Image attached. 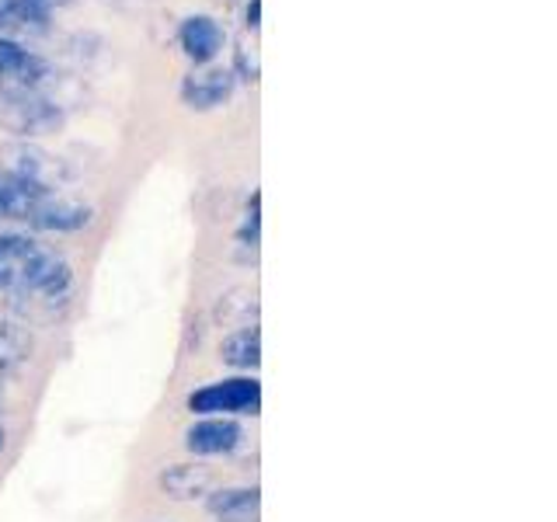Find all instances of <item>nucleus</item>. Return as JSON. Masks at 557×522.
Masks as SVG:
<instances>
[{
	"label": "nucleus",
	"mask_w": 557,
	"mask_h": 522,
	"mask_svg": "<svg viewBox=\"0 0 557 522\" xmlns=\"http://www.w3.org/2000/svg\"><path fill=\"white\" fill-rule=\"evenodd\" d=\"M220 522H258L255 515H244V519H220Z\"/></svg>",
	"instance_id": "16"
},
{
	"label": "nucleus",
	"mask_w": 557,
	"mask_h": 522,
	"mask_svg": "<svg viewBox=\"0 0 557 522\" xmlns=\"http://www.w3.org/2000/svg\"><path fill=\"white\" fill-rule=\"evenodd\" d=\"M216 474L213 467L206 463H171L168 470H161V492L174 501H191V498H202L209 495V487H213Z\"/></svg>",
	"instance_id": "7"
},
{
	"label": "nucleus",
	"mask_w": 557,
	"mask_h": 522,
	"mask_svg": "<svg viewBox=\"0 0 557 522\" xmlns=\"http://www.w3.org/2000/svg\"><path fill=\"white\" fill-rule=\"evenodd\" d=\"M87 223H91V209L81 202H66L57 191H52L46 202H39V209H35L28 220V226L49 231V234H74V231H84Z\"/></svg>",
	"instance_id": "8"
},
{
	"label": "nucleus",
	"mask_w": 557,
	"mask_h": 522,
	"mask_svg": "<svg viewBox=\"0 0 557 522\" xmlns=\"http://www.w3.org/2000/svg\"><path fill=\"white\" fill-rule=\"evenodd\" d=\"M188 411L199 418H231V414H258L261 408V383L255 376H231L206 383L188 394Z\"/></svg>",
	"instance_id": "1"
},
{
	"label": "nucleus",
	"mask_w": 557,
	"mask_h": 522,
	"mask_svg": "<svg viewBox=\"0 0 557 522\" xmlns=\"http://www.w3.org/2000/svg\"><path fill=\"white\" fill-rule=\"evenodd\" d=\"M17 275H22L25 293H39L46 300H63L70 286H74V272H70V265L60 254H52L46 248H39L28 261H22V265H17Z\"/></svg>",
	"instance_id": "2"
},
{
	"label": "nucleus",
	"mask_w": 557,
	"mask_h": 522,
	"mask_svg": "<svg viewBox=\"0 0 557 522\" xmlns=\"http://www.w3.org/2000/svg\"><path fill=\"white\" fill-rule=\"evenodd\" d=\"M220 359L226 365H234V370H240V373L258 370V362H261V331L255 324L251 327H237L234 335L223 338Z\"/></svg>",
	"instance_id": "11"
},
{
	"label": "nucleus",
	"mask_w": 557,
	"mask_h": 522,
	"mask_svg": "<svg viewBox=\"0 0 557 522\" xmlns=\"http://www.w3.org/2000/svg\"><path fill=\"white\" fill-rule=\"evenodd\" d=\"M4 446H8V432L0 428V452H4Z\"/></svg>",
	"instance_id": "17"
},
{
	"label": "nucleus",
	"mask_w": 557,
	"mask_h": 522,
	"mask_svg": "<svg viewBox=\"0 0 557 522\" xmlns=\"http://www.w3.org/2000/svg\"><path fill=\"white\" fill-rule=\"evenodd\" d=\"M4 122L22 136H35V133H46L60 122V112L52 109L49 101L35 98V91H11L4 95Z\"/></svg>",
	"instance_id": "5"
},
{
	"label": "nucleus",
	"mask_w": 557,
	"mask_h": 522,
	"mask_svg": "<svg viewBox=\"0 0 557 522\" xmlns=\"http://www.w3.org/2000/svg\"><path fill=\"white\" fill-rule=\"evenodd\" d=\"M231 95H234L231 70H206V74L185 77V84H182V101L188 109H199V112L216 109V104H223Z\"/></svg>",
	"instance_id": "10"
},
{
	"label": "nucleus",
	"mask_w": 557,
	"mask_h": 522,
	"mask_svg": "<svg viewBox=\"0 0 557 522\" xmlns=\"http://www.w3.org/2000/svg\"><path fill=\"white\" fill-rule=\"evenodd\" d=\"M240 244H248V248H255V244H258V196L251 199L248 220H244V226H240Z\"/></svg>",
	"instance_id": "15"
},
{
	"label": "nucleus",
	"mask_w": 557,
	"mask_h": 522,
	"mask_svg": "<svg viewBox=\"0 0 557 522\" xmlns=\"http://www.w3.org/2000/svg\"><path fill=\"white\" fill-rule=\"evenodd\" d=\"M244 439V428L234 418H199L196 425L185 432V446L196 457H226Z\"/></svg>",
	"instance_id": "6"
},
{
	"label": "nucleus",
	"mask_w": 557,
	"mask_h": 522,
	"mask_svg": "<svg viewBox=\"0 0 557 522\" xmlns=\"http://www.w3.org/2000/svg\"><path fill=\"white\" fill-rule=\"evenodd\" d=\"M0 408H4V394H0Z\"/></svg>",
	"instance_id": "18"
},
{
	"label": "nucleus",
	"mask_w": 557,
	"mask_h": 522,
	"mask_svg": "<svg viewBox=\"0 0 557 522\" xmlns=\"http://www.w3.org/2000/svg\"><path fill=\"white\" fill-rule=\"evenodd\" d=\"M261 492L258 487H223L206 498V509L216 519H244V515H258Z\"/></svg>",
	"instance_id": "12"
},
{
	"label": "nucleus",
	"mask_w": 557,
	"mask_h": 522,
	"mask_svg": "<svg viewBox=\"0 0 557 522\" xmlns=\"http://www.w3.org/2000/svg\"><path fill=\"white\" fill-rule=\"evenodd\" d=\"M57 0H0V25L11 28H46Z\"/></svg>",
	"instance_id": "13"
},
{
	"label": "nucleus",
	"mask_w": 557,
	"mask_h": 522,
	"mask_svg": "<svg viewBox=\"0 0 557 522\" xmlns=\"http://www.w3.org/2000/svg\"><path fill=\"white\" fill-rule=\"evenodd\" d=\"M52 196L46 182H35L22 171H0V220L11 223H28L32 213Z\"/></svg>",
	"instance_id": "3"
},
{
	"label": "nucleus",
	"mask_w": 557,
	"mask_h": 522,
	"mask_svg": "<svg viewBox=\"0 0 557 522\" xmlns=\"http://www.w3.org/2000/svg\"><path fill=\"white\" fill-rule=\"evenodd\" d=\"M178 42H182L185 57L191 63H213L220 57V49H223V32H220V25L213 22V17L191 14L178 28Z\"/></svg>",
	"instance_id": "9"
},
{
	"label": "nucleus",
	"mask_w": 557,
	"mask_h": 522,
	"mask_svg": "<svg viewBox=\"0 0 557 522\" xmlns=\"http://www.w3.org/2000/svg\"><path fill=\"white\" fill-rule=\"evenodd\" d=\"M28 359V338L17 324L0 321V376H11Z\"/></svg>",
	"instance_id": "14"
},
{
	"label": "nucleus",
	"mask_w": 557,
	"mask_h": 522,
	"mask_svg": "<svg viewBox=\"0 0 557 522\" xmlns=\"http://www.w3.org/2000/svg\"><path fill=\"white\" fill-rule=\"evenodd\" d=\"M49 74H52V66L39 52H32L22 42L0 35V80L11 84L14 91H35Z\"/></svg>",
	"instance_id": "4"
}]
</instances>
